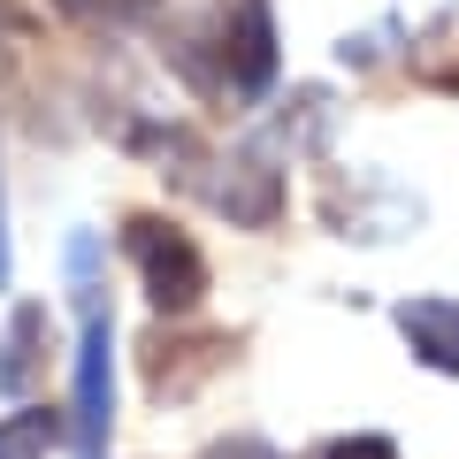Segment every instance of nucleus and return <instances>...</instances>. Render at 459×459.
<instances>
[{"mask_svg": "<svg viewBox=\"0 0 459 459\" xmlns=\"http://www.w3.org/2000/svg\"><path fill=\"white\" fill-rule=\"evenodd\" d=\"M84 291V337H77V406H69V429H77V459H108V429H115V322L92 291V238H77L69 253Z\"/></svg>", "mask_w": 459, "mask_h": 459, "instance_id": "f257e3e1", "label": "nucleus"}, {"mask_svg": "<svg viewBox=\"0 0 459 459\" xmlns=\"http://www.w3.org/2000/svg\"><path fill=\"white\" fill-rule=\"evenodd\" d=\"M131 261L138 276H146V299L161 314H192L199 299H207V261H199V246L184 238L177 222H161V214H131Z\"/></svg>", "mask_w": 459, "mask_h": 459, "instance_id": "f03ea898", "label": "nucleus"}, {"mask_svg": "<svg viewBox=\"0 0 459 459\" xmlns=\"http://www.w3.org/2000/svg\"><path fill=\"white\" fill-rule=\"evenodd\" d=\"M276 77V23H268L261 0H238V16L222 23V84L230 92H268Z\"/></svg>", "mask_w": 459, "mask_h": 459, "instance_id": "7ed1b4c3", "label": "nucleus"}, {"mask_svg": "<svg viewBox=\"0 0 459 459\" xmlns=\"http://www.w3.org/2000/svg\"><path fill=\"white\" fill-rule=\"evenodd\" d=\"M214 207H222L230 222H246V230L276 222V207H283V177L268 169L261 146H246V153H230V161H222V177H214Z\"/></svg>", "mask_w": 459, "mask_h": 459, "instance_id": "20e7f679", "label": "nucleus"}, {"mask_svg": "<svg viewBox=\"0 0 459 459\" xmlns=\"http://www.w3.org/2000/svg\"><path fill=\"white\" fill-rule=\"evenodd\" d=\"M398 337L413 344V360L437 376H459V299H406L398 307Z\"/></svg>", "mask_w": 459, "mask_h": 459, "instance_id": "39448f33", "label": "nucleus"}, {"mask_svg": "<svg viewBox=\"0 0 459 459\" xmlns=\"http://www.w3.org/2000/svg\"><path fill=\"white\" fill-rule=\"evenodd\" d=\"M222 360H230V337H199V344L153 337L146 344V383H153V398H184V391H199Z\"/></svg>", "mask_w": 459, "mask_h": 459, "instance_id": "423d86ee", "label": "nucleus"}, {"mask_svg": "<svg viewBox=\"0 0 459 459\" xmlns=\"http://www.w3.org/2000/svg\"><path fill=\"white\" fill-rule=\"evenodd\" d=\"M47 337H54L47 307H16V314H8V329H0V398L31 391L39 360H47Z\"/></svg>", "mask_w": 459, "mask_h": 459, "instance_id": "0eeeda50", "label": "nucleus"}, {"mask_svg": "<svg viewBox=\"0 0 459 459\" xmlns=\"http://www.w3.org/2000/svg\"><path fill=\"white\" fill-rule=\"evenodd\" d=\"M62 429H69V421H62L54 406H23V413H8V421H0V459H47Z\"/></svg>", "mask_w": 459, "mask_h": 459, "instance_id": "6e6552de", "label": "nucleus"}, {"mask_svg": "<svg viewBox=\"0 0 459 459\" xmlns=\"http://www.w3.org/2000/svg\"><path fill=\"white\" fill-rule=\"evenodd\" d=\"M69 23H92V31H108V23H131V16H146L153 0H54Z\"/></svg>", "mask_w": 459, "mask_h": 459, "instance_id": "1a4fd4ad", "label": "nucleus"}, {"mask_svg": "<svg viewBox=\"0 0 459 459\" xmlns=\"http://www.w3.org/2000/svg\"><path fill=\"white\" fill-rule=\"evenodd\" d=\"M322 459H398V444L391 437H344V444H329Z\"/></svg>", "mask_w": 459, "mask_h": 459, "instance_id": "9d476101", "label": "nucleus"}, {"mask_svg": "<svg viewBox=\"0 0 459 459\" xmlns=\"http://www.w3.org/2000/svg\"><path fill=\"white\" fill-rule=\"evenodd\" d=\"M207 459H283L276 444H253V437H238V444H214Z\"/></svg>", "mask_w": 459, "mask_h": 459, "instance_id": "9b49d317", "label": "nucleus"}, {"mask_svg": "<svg viewBox=\"0 0 459 459\" xmlns=\"http://www.w3.org/2000/svg\"><path fill=\"white\" fill-rule=\"evenodd\" d=\"M0 291H8V199H0Z\"/></svg>", "mask_w": 459, "mask_h": 459, "instance_id": "f8f14e48", "label": "nucleus"}]
</instances>
